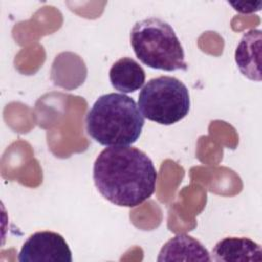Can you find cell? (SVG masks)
I'll return each instance as SVG.
<instances>
[{"label":"cell","instance_id":"4","mask_svg":"<svg viewBox=\"0 0 262 262\" xmlns=\"http://www.w3.org/2000/svg\"><path fill=\"white\" fill-rule=\"evenodd\" d=\"M137 105L147 120L160 125H172L188 115L189 92L177 78L160 76L150 79L143 86Z\"/></svg>","mask_w":262,"mask_h":262},{"label":"cell","instance_id":"9","mask_svg":"<svg viewBox=\"0 0 262 262\" xmlns=\"http://www.w3.org/2000/svg\"><path fill=\"white\" fill-rule=\"evenodd\" d=\"M110 81L116 90L123 94L131 93L143 86L145 73L142 67L133 58L122 57L112 66Z\"/></svg>","mask_w":262,"mask_h":262},{"label":"cell","instance_id":"3","mask_svg":"<svg viewBox=\"0 0 262 262\" xmlns=\"http://www.w3.org/2000/svg\"><path fill=\"white\" fill-rule=\"evenodd\" d=\"M130 42L137 58L151 69L173 72L188 68L174 29L161 18L136 21L130 33Z\"/></svg>","mask_w":262,"mask_h":262},{"label":"cell","instance_id":"2","mask_svg":"<svg viewBox=\"0 0 262 262\" xmlns=\"http://www.w3.org/2000/svg\"><path fill=\"white\" fill-rule=\"evenodd\" d=\"M86 132L104 146H128L137 141L144 118L135 100L123 93L99 96L86 115Z\"/></svg>","mask_w":262,"mask_h":262},{"label":"cell","instance_id":"8","mask_svg":"<svg viewBox=\"0 0 262 262\" xmlns=\"http://www.w3.org/2000/svg\"><path fill=\"white\" fill-rule=\"evenodd\" d=\"M158 261H211L208 250L195 238L181 233L169 239L161 249Z\"/></svg>","mask_w":262,"mask_h":262},{"label":"cell","instance_id":"1","mask_svg":"<svg viewBox=\"0 0 262 262\" xmlns=\"http://www.w3.org/2000/svg\"><path fill=\"white\" fill-rule=\"evenodd\" d=\"M158 173L150 158L131 146H108L93 165V180L100 194L119 207H136L156 189Z\"/></svg>","mask_w":262,"mask_h":262},{"label":"cell","instance_id":"5","mask_svg":"<svg viewBox=\"0 0 262 262\" xmlns=\"http://www.w3.org/2000/svg\"><path fill=\"white\" fill-rule=\"evenodd\" d=\"M72 252L62 235L44 230L30 235L18 254L19 262H72Z\"/></svg>","mask_w":262,"mask_h":262},{"label":"cell","instance_id":"6","mask_svg":"<svg viewBox=\"0 0 262 262\" xmlns=\"http://www.w3.org/2000/svg\"><path fill=\"white\" fill-rule=\"evenodd\" d=\"M261 31L252 29L244 34L234 53L241 73L250 80L261 81Z\"/></svg>","mask_w":262,"mask_h":262},{"label":"cell","instance_id":"10","mask_svg":"<svg viewBox=\"0 0 262 262\" xmlns=\"http://www.w3.org/2000/svg\"><path fill=\"white\" fill-rule=\"evenodd\" d=\"M234 7L235 10L243 13H250L261 9V1L257 2H228Z\"/></svg>","mask_w":262,"mask_h":262},{"label":"cell","instance_id":"7","mask_svg":"<svg viewBox=\"0 0 262 262\" xmlns=\"http://www.w3.org/2000/svg\"><path fill=\"white\" fill-rule=\"evenodd\" d=\"M211 260L218 262H260L262 261V250L259 244L248 237L228 236L215 245Z\"/></svg>","mask_w":262,"mask_h":262}]
</instances>
